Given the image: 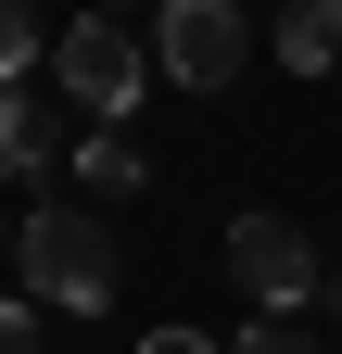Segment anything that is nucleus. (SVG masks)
I'll use <instances>...</instances> for the list:
<instances>
[{"mask_svg":"<svg viewBox=\"0 0 342 354\" xmlns=\"http://www.w3.org/2000/svg\"><path fill=\"white\" fill-rule=\"evenodd\" d=\"M228 354H317V329H305V317H253Z\"/></svg>","mask_w":342,"mask_h":354,"instance_id":"obj_9","label":"nucleus"},{"mask_svg":"<svg viewBox=\"0 0 342 354\" xmlns=\"http://www.w3.org/2000/svg\"><path fill=\"white\" fill-rule=\"evenodd\" d=\"M228 279L253 291V317H305L317 304V241L291 228V215H241L228 228Z\"/></svg>","mask_w":342,"mask_h":354,"instance_id":"obj_4","label":"nucleus"},{"mask_svg":"<svg viewBox=\"0 0 342 354\" xmlns=\"http://www.w3.org/2000/svg\"><path fill=\"white\" fill-rule=\"evenodd\" d=\"M89 13H114V26H127V13H140V0H89ZM152 13H165V0H152Z\"/></svg>","mask_w":342,"mask_h":354,"instance_id":"obj_12","label":"nucleus"},{"mask_svg":"<svg viewBox=\"0 0 342 354\" xmlns=\"http://www.w3.org/2000/svg\"><path fill=\"white\" fill-rule=\"evenodd\" d=\"M38 51H51V26H38V0H0V88H13Z\"/></svg>","mask_w":342,"mask_h":354,"instance_id":"obj_8","label":"nucleus"},{"mask_svg":"<svg viewBox=\"0 0 342 354\" xmlns=\"http://www.w3.org/2000/svg\"><path fill=\"white\" fill-rule=\"evenodd\" d=\"M267 51H279V76H330L342 64V0H279Z\"/></svg>","mask_w":342,"mask_h":354,"instance_id":"obj_7","label":"nucleus"},{"mask_svg":"<svg viewBox=\"0 0 342 354\" xmlns=\"http://www.w3.org/2000/svg\"><path fill=\"white\" fill-rule=\"evenodd\" d=\"M0 354H38V304H13V291H0Z\"/></svg>","mask_w":342,"mask_h":354,"instance_id":"obj_10","label":"nucleus"},{"mask_svg":"<svg viewBox=\"0 0 342 354\" xmlns=\"http://www.w3.org/2000/svg\"><path fill=\"white\" fill-rule=\"evenodd\" d=\"M51 102H64V88H26V76L0 88V177H26V190L64 165V114Z\"/></svg>","mask_w":342,"mask_h":354,"instance_id":"obj_5","label":"nucleus"},{"mask_svg":"<svg viewBox=\"0 0 342 354\" xmlns=\"http://www.w3.org/2000/svg\"><path fill=\"white\" fill-rule=\"evenodd\" d=\"M152 64L178 76V88H228V76L253 64L241 0H165V13H152Z\"/></svg>","mask_w":342,"mask_h":354,"instance_id":"obj_3","label":"nucleus"},{"mask_svg":"<svg viewBox=\"0 0 342 354\" xmlns=\"http://www.w3.org/2000/svg\"><path fill=\"white\" fill-rule=\"evenodd\" d=\"M13 266H26V304L102 317V304H114V228H102V203H38L13 228Z\"/></svg>","mask_w":342,"mask_h":354,"instance_id":"obj_1","label":"nucleus"},{"mask_svg":"<svg viewBox=\"0 0 342 354\" xmlns=\"http://www.w3.org/2000/svg\"><path fill=\"white\" fill-rule=\"evenodd\" d=\"M51 88H64L89 127H127V114H140V88H152V38L114 26V13H76V26L51 38Z\"/></svg>","mask_w":342,"mask_h":354,"instance_id":"obj_2","label":"nucleus"},{"mask_svg":"<svg viewBox=\"0 0 342 354\" xmlns=\"http://www.w3.org/2000/svg\"><path fill=\"white\" fill-rule=\"evenodd\" d=\"M152 190V165L127 127H76V203H140Z\"/></svg>","mask_w":342,"mask_h":354,"instance_id":"obj_6","label":"nucleus"},{"mask_svg":"<svg viewBox=\"0 0 342 354\" xmlns=\"http://www.w3.org/2000/svg\"><path fill=\"white\" fill-rule=\"evenodd\" d=\"M140 354H228V342H203V329H152Z\"/></svg>","mask_w":342,"mask_h":354,"instance_id":"obj_11","label":"nucleus"}]
</instances>
